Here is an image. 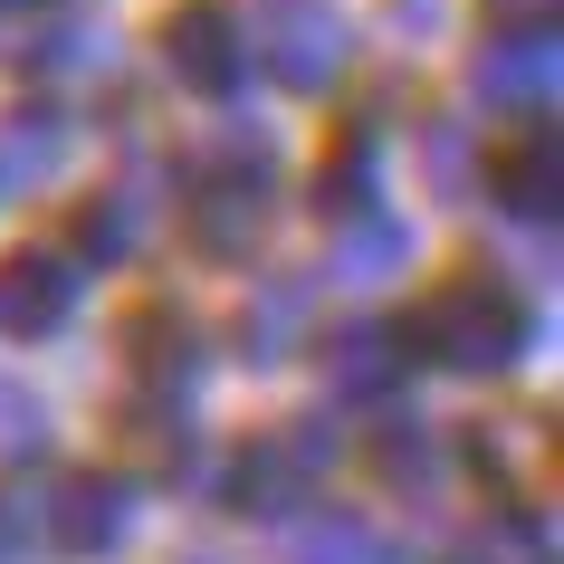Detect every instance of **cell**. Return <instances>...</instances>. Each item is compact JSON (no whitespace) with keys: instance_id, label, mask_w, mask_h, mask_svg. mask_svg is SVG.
<instances>
[{"instance_id":"obj_1","label":"cell","mask_w":564,"mask_h":564,"mask_svg":"<svg viewBox=\"0 0 564 564\" xmlns=\"http://www.w3.org/2000/svg\"><path fill=\"white\" fill-rule=\"evenodd\" d=\"M421 364H441V373H498L517 345H527V306L488 288V278H441L431 297L412 306V326H402Z\"/></svg>"},{"instance_id":"obj_2","label":"cell","mask_w":564,"mask_h":564,"mask_svg":"<svg viewBox=\"0 0 564 564\" xmlns=\"http://www.w3.org/2000/svg\"><path fill=\"white\" fill-rule=\"evenodd\" d=\"M259 230H268V153L259 144L210 153L202 182H192V239H202L210 259H239Z\"/></svg>"},{"instance_id":"obj_3","label":"cell","mask_w":564,"mask_h":564,"mask_svg":"<svg viewBox=\"0 0 564 564\" xmlns=\"http://www.w3.org/2000/svg\"><path fill=\"white\" fill-rule=\"evenodd\" d=\"M249 30H259V58L288 77V87H326L335 67H345V10L326 0H249Z\"/></svg>"},{"instance_id":"obj_4","label":"cell","mask_w":564,"mask_h":564,"mask_svg":"<svg viewBox=\"0 0 564 564\" xmlns=\"http://www.w3.org/2000/svg\"><path fill=\"white\" fill-rule=\"evenodd\" d=\"M116 535H124V488L116 478H58V488H39V545L106 555Z\"/></svg>"},{"instance_id":"obj_5","label":"cell","mask_w":564,"mask_h":564,"mask_svg":"<svg viewBox=\"0 0 564 564\" xmlns=\"http://www.w3.org/2000/svg\"><path fill=\"white\" fill-rule=\"evenodd\" d=\"M316 431H278V441L249 449V469H239V507H268V517H288V498H297L306 478H316Z\"/></svg>"},{"instance_id":"obj_6","label":"cell","mask_w":564,"mask_h":564,"mask_svg":"<svg viewBox=\"0 0 564 564\" xmlns=\"http://www.w3.org/2000/svg\"><path fill=\"white\" fill-rule=\"evenodd\" d=\"M67 306H77V288H67V259H10L0 268V326L10 335H39V326H58Z\"/></svg>"},{"instance_id":"obj_7","label":"cell","mask_w":564,"mask_h":564,"mask_svg":"<svg viewBox=\"0 0 564 564\" xmlns=\"http://www.w3.org/2000/svg\"><path fill=\"white\" fill-rule=\"evenodd\" d=\"M498 202L517 220H555V134L545 124H517L498 144Z\"/></svg>"},{"instance_id":"obj_8","label":"cell","mask_w":564,"mask_h":564,"mask_svg":"<svg viewBox=\"0 0 564 564\" xmlns=\"http://www.w3.org/2000/svg\"><path fill=\"white\" fill-rule=\"evenodd\" d=\"M173 77L182 87H202V96H220V87H239V39H230V10H192V20H173Z\"/></svg>"},{"instance_id":"obj_9","label":"cell","mask_w":564,"mask_h":564,"mask_svg":"<svg viewBox=\"0 0 564 564\" xmlns=\"http://www.w3.org/2000/svg\"><path fill=\"white\" fill-rule=\"evenodd\" d=\"M478 87H488V96H545V87H555V48L527 39V48H507V58L478 67Z\"/></svg>"},{"instance_id":"obj_10","label":"cell","mask_w":564,"mask_h":564,"mask_svg":"<svg viewBox=\"0 0 564 564\" xmlns=\"http://www.w3.org/2000/svg\"><path fill=\"white\" fill-rule=\"evenodd\" d=\"M297 564H383V545H373L364 527H345V517H326V527L297 535Z\"/></svg>"},{"instance_id":"obj_11","label":"cell","mask_w":564,"mask_h":564,"mask_svg":"<svg viewBox=\"0 0 564 564\" xmlns=\"http://www.w3.org/2000/svg\"><path fill=\"white\" fill-rule=\"evenodd\" d=\"M134 355H144V373H153V383H182V364L202 355V345H192V335H182L173 316H144V326H134Z\"/></svg>"},{"instance_id":"obj_12","label":"cell","mask_w":564,"mask_h":564,"mask_svg":"<svg viewBox=\"0 0 564 564\" xmlns=\"http://www.w3.org/2000/svg\"><path fill=\"white\" fill-rule=\"evenodd\" d=\"M383 355H392V335H383V326H364L355 345H335V383H355V392H383V383H392V364H383Z\"/></svg>"},{"instance_id":"obj_13","label":"cell","mask_w":564,"mask_h":564,"mask_svg":"<svg viewBox=\"0 0 564 564\" xmlns=\"http://www.w3.org/2000/svg\"><path fill=\"white\" fill-rule=\"evenodd\" d=\"M297 316H306V288H278V297H259V306H249V345H259V355H278V345L297 335Z\"/></svg>"},{"instance_id":"obj_14","label":"cell","mask_w":564,"mask_h":564,"mask_svg":"<svg viewBox=\"0 0 564 564\" xmlns=\"http://www.w3.org/2000/svg\"><path fill=\"white\" fill-rule=\"evenodd\" d=\"M373 192V144H335V163H326V210L345 220V202H364Z\"/></svg>"},{"instance_id":"obj_15","label":"cell","mask_w":564,"mask_h":564,"mask_svg":"<svg viewBox=\"0 0 564 564\" xmlns=\"http://www.w3.org/2000/svg\"><path fill=\"white\" fill-rule=\"evenodd\" d=\"M124 239H134V220H124V202H87V220H77V249H87V259H116Z\"/></svg>"},{"instance_id":"obj_16","label":"cell","mask_w":564,"mask_h":564,"mask_svg":"<svg viewBox=\"0 0 564 564\" xmlns=\"http://www.w3.org/2000/svg\"><path fill=\"white\" fill-rule=\"evenodd\" d=\"M48 153H58V124H48V116H20V124H10V163H48Z\"/></svg>"},{"instance_id":"obj_17","label":"cell","mask_w":564,"mask_h":564,"mask_svg":"<svg viewBox=\"0 0 564 564\" xmlns=\"http://www.w3.org/2000/svg\"><path fill=\"white\" fill-rule=\"evenodd\" d=\"M488 10H498V20H527V30H545V10H555V0H488Z\"/></svg>"}]
</instances>
